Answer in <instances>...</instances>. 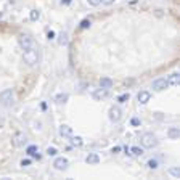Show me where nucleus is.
Listing matches in <instances>:
<instances>
[{"label":"nucleus","instance_id":"nucleus-1","mask_svg":"<svg viewBox=\"0 0 180 180\" xmlns=\"http://www.w3.org/2000/svg\"><path fill=\"white\" fill-rule=\"evenodd\" d=\"M23 58H24V61L29 66L37 64V61H39V53H37V48H26Z\"/></svg>","mask_w":180,"mask_h":180},{"label":"nucleus","instance_id":"nucleus-2","mask_svg":"<svg viewBox=\"0 0 180 180\" xmlns=\"http://www.w3.org/2000/svg\"><path fill=\"white\" fill-rule=\"evenodd\" d=\"M141 145L145 148H155L158 145V138L155 134H151V132H146V134L141 135Z\"/></svg>","mask_w":180,"mask_h":180},{"label":"nucleus","instance_id":"nucleus-3","mask_svg":"<svg viewBox=\"0 0 180 180\" xmlns=\"http://www.w3.org/2000/svg\"><path fill=\"white\" fill-rule=\"evenodd\" d=\"M0 103H2L3 106H12L15 103V93L13 90H3L0 93Z\"/></svg>","mask_w":180,"mask_h":180},{"label":"nucleus","instance_id":"nucleus-4","mask_svg":"<svg viewBox=\"0 0 180 180\" xmlns=\"http://www.w3.org/2000/svg\"><path fill=\"white\" fill-rule=\"evenodd\" d=\"M20 45L23 47L24 50H26V48H37V45H35V42L32 40V37H29L27 34L20 35Z\"/></svg>","mask_w":180,"mask_h":180},{"label":"nucleus","instance_id":"nucleus-5","mask_svg":"<svg viewBox=\"0 0 180 180\" xmlns=\"http://www.w3.org/2000/svg\"><path fill=\"white\" fill-rule=\"evenodd\" d=\"M13 143H15V146H24L27 143V135L23 134V132H16L13 137Z\"/></svg>","mask_w":180,"mask_h":180},{"label":"nucleus","instance_id":"nucleus-6","mask_svg":"<svg viewBox=\"0 0 180 180\" xmlns=\"http://www.w3.org/2000/svg\"><path fill=\"white\" fill-rule=\"evenodd\" d=\"M121 118H122V111H121L119 106H113V108H109V121H113V122H119Z\"/></svg>","mask_w":180,"mask_h":180},{"label":"nucleus","instance_id":"nucleus-7","mask_svg":"<svg viewBox=\"0 0 180 180\" xmlns=\"http://www.w3.org/2000/svg\"><path fill=\"white\" fill-rule=\"evenodd\" d=\"M169 87V82H167V79H164V77H161V79H156L155 82H153V89L155 90H164V89H167Z\"/></svg>","mask_w":180,"mask_h":180},{"label":"nucleus","instance_id":"nucleus-8","mask_svg":"<svg viewBox=\"0 0 180 180\" xmlns=\"http://www.w3.org/2000/svg\"><path fill=\"white\" fill-rule=\"evenodd\" d=\"M68 159L66 158H58V159H55V163H53V166H55V169L56 170H64V169H68Z\"/></svg>","mask_w":180,"mask_h":180},{"label":"nucleus","instance_id":"nucleus-9","mask_svg":"<svg viewBox=\"0 0 180 180\" xmlns=\"http://www.w3.org/2000/svg\"><path fill=\"white\" fill-rule=\"evenodd\" d=\"M137 98H138V103H140V105H146V103L151 100V93L146 92V90H141L138 95H137Z\"/></svg>","mask_w":180,"mask_h":180},{"label":"nucleus","instance_id":"nucleus-10","mask_svg":"<svg viewBox=\"0 0 180 180\" xmlns=\"http://www.w3.org/2000/svg\"><path fill=\"white\" fill-rule=\"evenodd\" d=\"M108 95H109L108 89H101V87H100V89H97L95 92H93V95H92V97L95 98V100H103V98H106Z\"/></svg>","mask_w":180,"mask_h":180},{"label":"nucleus","instance_id":"nucleus-11","mask_svg":"<svg viewBox=\"0 0 180 180\" xmlns=\"http://www.w3.org/2000/svg\"><path fill=\"white\" fill-rule=\"evenodd\" d=\"M85 163L87 164H98L100 163V156L97 153H90L87 158H85Z\"/></svg>","mask_w":180,"mask_h":180},{"label":"nucleus","instance_id":"nucleus-12","mask_svg":"<svg viewBox=\"0 0 180 180\" xmlns=\"http://www.w3.org/2000/svg\"><path fill=\"white\" fill-rule=\"evenodd\" d=\"M60 135H63V137H71V135H72V129H71L69 126H61V127H60Z\"/></svg>","mask_w":180,"mask_h":180},{"label":"nucleus","instance_id":"nucleus-13","mask_svg":"<svg viewBox=\"0 0 180 180\" xmlns=\"http://www.w3.org/2000/svg\"><path fill=\"white\" fill-rule=\"evenodd\" d=\"M100 87H101V89H111V87H113V81L108 79V77L100 79Z\"/></svg>","mask_w":180,"mask_h":180},{"label":"nucleus","instance_id":"nucleus-14","mask_svg":"<svg viewBox=\"0 0 180 180\" xmlns=\"http://www.w3.org/2000/svg\"><path fill=\"white\" fill-rule=\"evenodd\" d=\"M27 155H29V156H34V158H40V155H39V148H37V146H27Z\"/></svg>","mask_w":180,"mask_h":180},{"label":"nucleus","instance_id":"nucleus-15","mask_svg":"<svg viewBox=\"0 0 180 180\" xmlns=\"http://www.w3.org/2000/svg\"><path fill=\"white\" fill-rule=\"evenodd\" d=\"M167 82H169V85H178V82H180L178 74H177V72L170 74V76H169V79H167Z\"/></svg>","mask_w":180,"mask_h":180},{"label":"nucleus","instance_id":"nucleus-16","mask_svg":"<svg viewBox=\"0 0 180 180\" xmlns=\"http://www.w3.org/2000/svg\"><path fill=\"white\" fill-rule=\"evenodd\" d=\"M68 93H58V95H56L55 97V101L56 103H58V105H61V103H66V101H68Z\"/></svg>","mask_w":180,"mask_h":180},{"label":"nucleus","instance_id":"nucleus-17","mask_svg":"<svg viewBox=\"0 0 180 180\" xmlns=\"http://www.w3.org/2000/svg\"><path fill=\"white\" fill-rule=\"evenodd\" d=\"M71 143H72L74 146H82V145H84V140H82V137H79V135H76V137L71 135Z\"/></svg>","mask_w":180,"mask_h":180},{"label":"nucleus","instance_id":"nucleus-18","mask_svg":"<svg viewBox=\"0 0 180 180\" xmlns=\"http://www.w3.org/2000/svg\"><path fill=\"white\" fill-rule=\"evenodd\" d=\"M129 151H130L132 156H141L143 155V150H141L140 146H132V148H129Z\"/></svg>","mask_w":180,"mask_h":180},{"label":"nucleus","instance_id":"nucleus-19","mask_svg":"<svg viewBox=\"0 0 180 180\" xmlns=\"http://www.w3.org/2000/svg\"><path fill=\"white\" fill-rule=\"evenodd\" d=\"M167 135L172 138V140L178 138V129H177V127H170V129L167 130Z\"/></svg>","mask_w":180,"mask_h":180},{"label":"nucleus","instance_id":"nucleus-20","mask_svg":"<svg viewBox=\"0 0 180 180\" xmlns=\"http://www.w3.org/2000/svg\"><path fill=\"white\" fill-rule=\"evenodd\" d=\"M169 174L172 175V177H175V178H178L180 177V170H178V167H172L169 170Z\"/></svg>","mask_w":180,"mask_h":180},{"label":"nucleus","instance_id":"nucleus-21","mask_svg":"<svg viewBox=\"0 0 180 180\" xmlns=\"http://www.w3.org/2000/svg\"><path fill=\"white\" fill-rule=\"evenodd\" d=\"M39 18H40V12H37V10H32V12H31V20H32V21H37Z\"/></svg>","mask_w":180,"mask_h":180},{"label":"nucleus","instance_id":"nucleus-22","mask_svg":"<svg viewBox=\"0 0 180 180\" xmlns=\"http://www.w3.org/2000/svg\"><path fill=\"white\" fill-rule=\"evenodd\" d=\"M60 44H61V45L68 44V34H66V32H63V34L60 35Z\"/></svg>","mask_w":180,"mask_h":180},{"label":"nucleus","instance_id":"nucleus-23","mask_svg":"<svg viewBox=\"0 0 180 180\" xmlns=\"http://www.w3.org/2000/svg\"><path fill=\"white\" fill-rule=\"evenodd\" d=\"M56 153H58V151H56V148H53V146H48V148H47V155H48V156H56Z\"/></svg>","mask_w":180,"mask_h":180},{"label":"nucleus","instance_id":"nucleus-24","mask_svg":"<svg viewBox=\"0 0 180 180\" xmlns=\"http://www.w3.org/2000/svg\"><path fill=\"white\" fill-rule=\"evenodd\" d=\"M148 167L150 169H158V161L156 159H150L148 161Z\"/></svg>","mask_w":180,"mask_h":180},{"label":"nucleus","instance_id":"nucleus-25","mask_svg":"<svg viewBox=\"0 0 180 180\" xmlns=\"http://www.w3.org/2000/svg\"><path fill=\"white\" fill-rule=\"evenodd\" d=\"M129 98H130V95H129V93H124V95H121V97L118 98V101H119V103H126Z\"/></svg>","mask_w":180,"mask_h":180},{"label":"nucleus","instance_id":"nucleus-26","mask_svg":"<svg viewBox=\"0 0 180 180\" xmlns=\"http://www.w3.org/2000/svg\"><path fill=\"white\" fill-rule=\"evenodd\" d=\"M90 20H84L82 23H81V27H82V29H87V27H90Z\"/></svg>","mask_w":180,"mask_h":180},{"label":"nucleus","instance_id":"nucleus-27","mask_svg":"<svg viewBox=\"0 0 180 180\" xmlns=\"http://www.w3.org/2000/svg\"><path fill=\"white\" fill-rule=\"evenodd\" d=\"M130 124H132V126H140L141 121H140L138 118H132V119H130Z\"/></svg>","mask_w":180,"mask_h":180},{"label":"nucleus","instance_id":"nucleus-28","mask_svg":"<svg viewBox=\"0 0 180 180\" xmlns=\"http://www.w3.org/2000/svg\"><path fill=\"white\" fill-rule=\"evenodd\" d=\"M101 2L100 0H89V5H92V7H98Z\"/></svg>","mask_w":180,"mask_h":180},{"label":"nucleus","instance_id":"nucleus-29","mask_svg":"<svg viewBox=\"0 0 180 180\" xmlns=\"http://www.w3.org/2000/svg\"><path fill=\"white\" fill-rule=\"evenodd\" d=\"M29 164H31V159H23V161H21V166H23V167H27Z\"/></svg>","mask_w":180,"mask_h":180},{"label":"nucleus","instance_id":"nucleus-30","mask_svg":"<svg viewBox=\"0 0 180 180\" xmlns=\"http://www.w3.org/2000/svg\"><path fill=\"white\" fill-rule=\"evenodd\" d=\"M101 3H105V5H113L114 3V0H100Z\"/></svg>","mask_w":180,"mask_h":180},{"label":"nucleus","instance_id":"nucleus-31","mask_svg":"<svg viewBox=\"0 0 180 180\" xmlns=\"http://www.w3.org/2000/svg\"><path fill=\"white\" fill-rule=\"evenodd\" d=\"M47 37H48V39H55V32H53V31H48V34H47Z\"/></svg>","mask_w":180,"mask_h":180},{"label":"nucleus","instance_id":"nucleus-32","mask_svg":"<svg viewBox=\"0 0 180 180\" xmlns=\"http://www.w3.org/2000/svg\"><path fill=\"white\" fill-rule=\"evenodd\" d=\"M119 151H121V146H114L111 150V153H119Z\"/></svg>","mask_w":180,"mask_h":180},{"label":"nucleus","instance_id":"nucleus-33","mask_svg":"<svg viewBox=\"0 0 180 180\" xmlns=\"http://www.w3.org/2000/svg\"><path fill=\"white\" fill-rule=\"evenodd\" d=\"M3 124H5V121H3V118H0V129L3 127Z\"/></svg>","mask_w":180,"mask_h":180},{"label":"nucleus","instance_id":"nucleus-34","mask_svg":"<svg viewBox=\"0 0 180 180\" xmlns=\"http://www.w3.org/2000/svg\"><path fill=\"white\" fill-rule=\"evenodd\" d=\"M61 3H64V5H68V3H71V0H61Z\"/></svg>","mask_w":180,"mask_h":180},{"label":"nucleus","instance_id":"nucleus-35","mask_svg":"<svg viewBox=\"0 0 180 180\" xmlns=\"http://www.w3.org/2000/svg\"><path fill=\"white\" fill-rule=\"evenodd\" d=\"M0 18H2V13H0Z\"/></svg>","mask_w":180,"mask_h":180}]
</instances>
